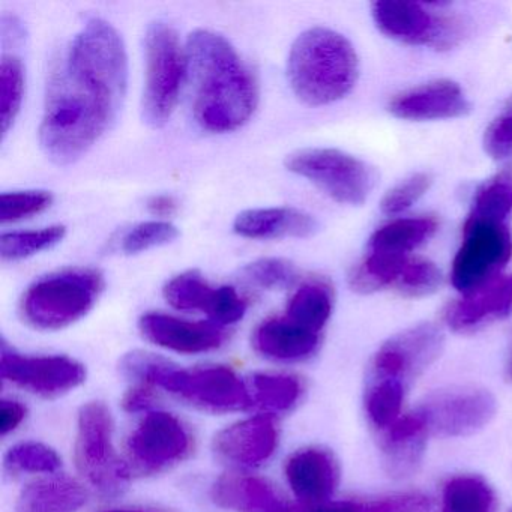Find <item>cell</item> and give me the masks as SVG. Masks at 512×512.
Listing matches in <instances>:
<instances>
[{
	"mask_svg": "<svg viewBox=\"0 0 512 512\" xmlns=\"http://www.w3.org/2000/svg\"><path fill=\"white\" fill-rule=\"evenodd\" d=\"M128 88V56L115 26L91 19L53 65L40 125L43 151L76 163L115 124Z\"/></svg>",
	"mask_w": 512,
	"mask_h": 512,
	"instance_id": "1",
	"label": "cell"
},
{
	"mask_svg": "<svg viewBox=\"0 0 512 512\" xmlns=\"http://www.w3.org/2000/svg\"><path fill=\"white\" fill-rule=\"evenodd\" d=\"M187 82L193 115L200 128L223 134L250 121L259 104V85L235 47L212 31L188 37Z\"/></svg>",
	"mask_w": 512,
	"mask_h": 512,
	"instance_id": "2",
	"label": "cell"
},
{
	"mask_svg": "<svg viewBox=\"0 0 512 512\" xmlns=\"http://www.w3.org/2000/svg\"><path fill=\"white\" fill-rule=\"evenodd\" d=\"M359 61L344 35L328 28L302 32L287 58V79L293 94L311 107L328 106L355 88Z\"/></svg>",
	"mask_w": 512,
	"mask_h": 512,
	"instance_id": "3",
	"label": "cell"
},
{
	"mask_svg": "<svg viewBox=\"0 0 512 512\" xmlns=\"http://www.w3.org/2000/svg\"><path fill=\"white\" fill-rule=\"evenodd\" d=\"M121 370L128 379L158 386L206 412H239L254 406L245 383L227 367L184 370L160 356L137 350L122 358Z\"/></svg>",
	"mask_w": 512,
	"mask_h": 512,
	"instance_id": "4",
	"label": "cell"
},
{
	"mask_svg": "<svg viewBox=\"0 0 512 512\" xmlns=\"http://www.w3.org/2000/svg\"><path fill=\"white\" fill-rule=\"evenodd\" d=\"M106 287L95 268H65L31 284L20 301V316L32 328L58 331L83 319Z\"/></svg>",
	"mask_w": 512,
	"mask_h": 512,
	"instance_id": "5",
	"label": "cell"
},
{
	"mask_svg": "<svg viewBox=\"0 0 512 512\" xmlns=\"http://www.w3.org/2000/svg\"><path fill=\"white\" fill-rule=\"evenodd\" d=\"M146 79L142 113L146 124L163 127L172 118L187 82V53L169 23L154 22L145 34Z\"/></svg>",
	"mask_w": 512,
	"mask_h": 512,
	"instance_id": "6",
	"label": "cell"
},
{
	"mask_svg": "<svg viewBox=\"0 0 512 512\" xmlns=\"http://www.w3.org/2000/svg\"><path fill=\"white\" fill-rule=\"evenodd\" d=\"M74 457L80 475L103 497H116L127 487L130 469L113 448V418L103 403H88L77 419Z\"/></svg>",
	"mask_w": 512,
	"mask_h": 512,
	"instance_id": "7",
	"label": "cell"
},
{
	"mask_svg": "<svg viewBox=\"0 0 512 512\" xmlns=\"http://www.w3.org/2000/svg\"><path fill=\"white\" fill-rule=\"evenodd\" d=\"M284 166L341 205L361 206L377 181L373 167L338 149H301L287 155Z\"/></svg>",
	"mask_w": 512,
	"mask_h": 512,
	"instance_id": "8",
	"label": "cell"
},
{
	"mask_svg": "<svg viewBox=\"0 0 512 512\" xmlns=\"http://www.w3.org/2000/svg\"><path fill=\"white\" fill-rule=\"evenodd\" d=\"M512 257V238L506 224L467 218L463 242L452 263V286L466 296L500 277Z\"/></svg>",
	"mask_w": 512,
	"mask_h": 512,
	"instance_id": "9",
	"label": "cell"
},
{
	"mask_svg": "<svg viewBox=\"0 0 512 512\" xmlns=\"http://www.w3.org/2000/svg\"><path fill=\"white\" fill-rule=\"evenodd\" d=\"M443 344V332L431 323L406 329L377 350L371 361L370 379L400 380L409 386L439 358Z\"/></svg>",
	"mask_w": 512,
	"mask_h": 512,
	"instance_id": "10",
	"label": "cell"
},
{
	"mask_svg": "<svg viewBox=\"0 0 512 512\" xmlns=\"http://www.w3.org/2000/svg\"><path fill=\"white\" fill-rule=\"evenodd\" d=\"M2 377L19 388L44 398H56L76 389L86 380V368L67 356H28L2 343Z\"/></svg>",
	"mask_w": 512,
	"mask_h": 512,
	"instance_id": "11",
	"label": "cell"
},
{
	"mask_svg": "<svg viewBox=\"0 0 512 512\" xmlns=\"http://www.w3.org/2000/svg\"><path fill=\"white\" fill-rule=\"evenodd\" d=\"M371 16L386 37L413 46L451 47L460 38V23L433 16L418 2H374Z\"/></svg>",
	"mask_w": 512,
	"mask_h": 512,
	"instance_id": "12",
	"label": "cell"
},
{
	"mask_svg": "<svg viewBox=\"0 0 512 512\" xmlns=\"http://www.w3.org/2000/svg\"><path fill=\"white\" fill-rule=\"evenodd\" d=\"M430 434L460 437L484 428L496 415V398L479 388H452L431 395L419 407Z\"/></svg>",
	"mask_w": 512,
	"mask_h": 512,
	"instance_id": "13",
	"label": "cell"
},
{
	"mask_svg": "<svg viewBox=\"0 0 512 512\" xmlns=\"http://www.w3.org/2000/svg\"><path fill=\"white\" fill-rule=\"evenodd\" d=\"M193 437L181 419L172 413L151 412L128 437L131 461L145 472H158L184 460Z\"/></svg>",
	"mask_w": 512,
	"mask_h": 512,
	"instance_id": "14",
	"label": "cell"
},
{
	"mask_svg": "<svg viewBox=\"0 0 512 512\" xmlns=\"http://www.w3.org/2000/svg\"><path fill=\"white\" fill-rule=\"evenodd\" d=\"M139 329L155 346L184 355L211 352L223 346L226 332L214 322H190L164 313H146L140 317Z\"/></svg>",
	"mask_w": 512,
	"mask_h": 512,
	"instance_id": "15",
	"label": "cell"
},
{
	"mask_svg": "<svg viewBox=\"0 0 512 512\" xmlns=\"http://www.w3.org/2000/svg\"><path fill=\"white\" fill-rule=\"evenodd\" d=\"M388 110L404 121H442L466 116L470 103L458 83L443 79L395 95Z\"/></svg>",
	"mask_w": 512,
	"mask_h": 512,
	"instance_id": "16",
	"label": "cell"
},
{
	"mask_svg": "<svg viewBox=\"0 0 512 512\" xmlns=\"http://www.w3.org/2000/svg\"><path fill=\"white\" fill-rule=\"evenodd\" d=\"M277 445L278 428L271 416H256L230 425L214 439L215 454L239 466L265 463Z\"/></svg>",
	"mask_w": 512,
	"mask_h": 512,
	"instance_id": "17",
	"label": "cell"
},
{
	"mask_svg": "<svg viewBox=\"0 0 512 512\" xmlns=\"http://www.w3.org/2000/svg\"><path fill=\"white\" fill-rule=\"evenodd\" d=\"M286 479L304 505H320L334 494L340 479L337 460L322 448L296 452L286 463Z\"/></svg>",
	"mask_w": 512,
	"mask_h": 512,
	"instance_id": "18",
	"label": "cell"
},
{
	"mask_svg": "<svg viewBox=\"0 0 512 512\" xmlns=\"http://www.w3.org/2000/svg\"><path fill=\"white\" fill-rule=\"evenodd\" d=\"M511 311L512 275H506L449 304L445 322L452 331L470 332L493 320L505 319Z\"/></svg>",
	"mask_w": 512,
	"mask_h": 512,
	"instance_id": "19",
	"label": "cell"
},
{
	"mask_svg": "<svg viewBox=\"0 0 512 512\" xmlns=\"http://www.w3.org/2000/svg\"><path fill=\"white\" fill-rule=\"evenodd\" d=\"M233 230L248 239L310 238L319 223L301 209L259 208L236 215Z\"/></svg>",
	"mask_w": 512,
	"mask_h": 512,
	"instance_id": "20",
	"label": "cell"
},
{
	"mask_svg": "<svg viewBox=\"0 0 512 512\" xmlns=\"http://www.w3.org/2000/svg\"><path fill=\"white\" fill-rule=\"evenodd\" d=\"M320 334L293 322L287 316L271 317L257 326L253 346L274 361H302L316 352Z\"/></svg>",
	"mask_w": 512,
	"mask_h": 512,
	"instance_id": "21",
	"label": "cell"
},
{
	"mask_svg": "<svg viewBox=\"0 0 512 512\" xmlns=\"http://www.w3.org/2000/svg\"><path fill=\"white\" fill-rule=\"evenodd\" d=\"M212 499L223 508L236 512H283L287 503L277 491L256 476H221L212 487Z\"/></svg>",
	"mask_w": 512,
	"mask_h": 512,
	"instance_id": "22",
	"label": "cell"
},
{
	"mask_svg": "<svg viewBox=\"0 0 512 512\" xmlns=\"http://www.w3.org/2000/svg\"><path fill=\"white\" fill-rule=\"evenodd\" d=\"M86 503V491L65 476L32 482L20 494L16 512H77Z\"/></svg>",
	"mask_w": 512,
	"mask_h": 512,
	"instance_id": "23",
	"label": "cell"
},
{
	"mask_svg": "<svg viewBox=\"0 0 512 512\" xmlns=\"http://www.w3.org/2000/svg\"><path fill=\"white\" fill-rule=\"evenodd\" d=\"M164 298L176 310L202 311L217 322L224 299V286L212 287L199 271L176 275L164 286Z\"/></svg>",
	"mask_w": 512,
	"mask_h": 512,
	"instance_id": "24",
	"label": "cell"
},
{
	"mask_svg": "<svg viewBox=\"0 0 512 512\" xmlns=\"http://www.w3.org/2000/svg\"><path fill=\"white\" fill-rule=\"evenodd\" d=\"M437 227L439 224L433 217L398 218L371 235L368 251L410 256L436 233Z\"/></svg>",
	"mask_w": 512,
	"mask_h": 512,
	"instance_id": "25",
	"label": "cell"
},
{
	"mask_svg": "<svg viewBox=\"0 0 512 512\" xmlns=\"http://www.w3.org/2000/svg\"><path fill=\"white\" fill-rule=\"evenodd\" d=\"M334 310V290L325 280H310L298 287L287 304L286 314L293 322L320 334Z\"/></svg>",
	"mask_w": 512,
	"mask_h": 512,
	"instance_id": "26",
	"label": "cell"
},
{
	"mask_svg": "<svg viewBox=\"0 0 512 512\" xmlns=\"http://www.w3.org/2000/svg\"><path fill=\"white\" fill-rule=\"evenodd\" d=\"M409 260L410 256L401 254L368 251L367 256L350 271V287L362 295L377 292L385 287H394Z\"/></svg>",
	"mask_w": 512,
	"mask_h": 512,
	"instance_id": "27",
	"label": "cell"
},
{
	"mask_svg": "<svg viewBox=\"0 0 512 512\" xmlns=\"http://www.w3.org/2000/svg\"><path fill=\"white\" fill-rule=\"evenodd\" d=\"M512 212V172L505 170L485 182L473 197L472 220L505 224Z\"/></svg>",
	"mask_w": 512,
	"mask_h": 512,
	"instance_id": "28",
	"label": "cell"
},
{
	"mask_svg": "<svg viewBox=\"0 0 512 512\" xmlns=\"http://www.w3.org/2000/svg\"><path fill=\"white\" fill-rule=\"evenodd\" d=\"M494 493L478 476H457L443 488V512H493Z\"/></svg>",
	"mask_w": 512,
	"mask_h": 512,
	"instance_id": "29",
	"label": "cell"
},
{
	"mask_svg": "<svg viewBox=\"0 0 512 512\" xmlns=\"http://www.w3.org/2000/svg\"><path fill=\"white\" fill-rule=\"evenodd\" d=\"M406 389L400 380H370L365 394V409L377 428H389L400 419Z\"/></svg>",
	"mask_w": 512,
	"mask_h": 512,
	"instance_id": "30",
	"label": "cell"
},
{
	"mask_svg": "<svg viewBox=\"0 0 512 512\" xmlns=\"http://www.w3.org/2000/svg\"><path fill=\"white\" fill-rule=\"evenodd\" d=\"M25 86L26 71L22 59L16 55H4L0 65V121L4 136L22 109Z\"/></svg>",
	"mask_w": 512,
	"mask_h": 512,
	"instance_id": "31",
	"label": "cell"
},
{
	"mask_svg": "<svg viewBox=\"0 0 512 512\" xmlns=\"http://www.w3.org/2000/svg\"><path fill=\"white\" fill-rule=\"evenodd\" d=\"M65 235H67V227L62 224L38 230L4 233L0 238V256L7 262L28 259L41 251L55 247L62 242Z\"/></svg>",
	"mask_w": 512,
	"mask_h": 512,
	"instance_id": "32",
	"label": "cell"
},
{
	"mask_svg": "<svg viewBox=\"0 0 512 512\" xmlns=\"http://www.w3.org/2000/svg\"><path fill=\"white\" fill-rule=\"evenodd\" d=\"M253 401L265 410H289L301 397L302 386L287 374H254L251 377Z\"/></svg>",
	"mask_w": 512,
	"mask_h": 512,
	"instance_id": "33",
	"label": "cell"
},
{
	"mask_svg": "<svg viewBox=\"0 0 512 512\" xmlns=\"http://www.w3.org/2000/svg\"><path fill=\"white\" fill-rule=\"evenodd\" d=\"M58 452L43 443L26 442L13 446L5 455V469L10 473H55L61 469Z\"/></svg>",
	"mask_w": 512,
	"mask_h": 512,
	"instance_id": "34",
	"label": "cell"
},
{
	"mask_svg": "<svg viewBox=\"0 0 512 512\" xmlns=\"http://www.w3.org/2000/svg\"><path fill=\"white\" fill-rule=\"evenodd\" d=\"M242 278L247 283L260 289H286L298 280V268L289 260L266 257L256 262L248 263L241 271Z\"/></svg>",
	"mask_w": 512,
	"mask_h": 512,
	"instance_id": "35",
	"label": "cell"
},
{
	"mask_svg": "<svg viewBox=\"0 0 512 512\" xmlns=\"http://www.w3.org/2000/svg\"><path fill=\"white\" fill-rule=\"evenodd\" d=\"M442 284V272L433 262L421 257H410L395 289L407 298H424L433 295Z\"/></svg>",
	"mask_w": 512,
	"mask_h": 512,
	"instance_id": "36",
	"label": "cell"
},
{
	"mask_svg": "<svg viewBox=\"0 0 512 512\" xmlns=\"http://www.w3.org/2000/svg\"><path fill=\"white\" fill-rule=\"evenodd\" d=\"M179 230L170 221L152 220L131 227L121 239V250L125 254H139L151 248L170 244L178 239Z\"/></svg>",
	"mask_w": 512,
	"mask_h": 512,
	"instance_id": "37",
	"label": "cell"
},
{
	"mask_svg": "<svg viewBox=\"0 0 512 512\" xmlns=\"http://www.w3.org/2000/svg\"><path fill=\"white\" fill-rule=\"evenodd\" d=\"M53 194L46 190L10 191L0 196V223L13 224L41 214L52 206Z\"/></svg>",
	"mask_w": 512,
	"mask_h": 512,
	"instance_id": "38",
	"label": "cell"
},
{
	"mask_svg": "<svg viewBox=\"0 0 512 512\" xmlns=\"http://www.w3.org/2000/svg\"><path fill=\"white\" fill-rule=\"evenodd\" d=\"M428 434L412 437V439L385 442L383 455L389 476L404 478L413 475L422 461Z\"/></svg>",
	"mask_w": 512,
	"mask_h": 512,
	"instance_id": "39",
	"label": "cell"
},
{
	"mask_svg": "<svg viewBox=\"0 0 512 512\" xmlns=\"http://www.w3.org/2000/svg\"><path fill=\"white\" fill-rule=\"evenodd\" d=\"M431 184L433 178L428 173H416L391 188L383 197L380 208L388 215L401 214L412 208L430 190Z\"/></svg>",
	"mask_w": 512,
	"mask_h": 512,
	"instance_id": "40",
	"label": "cell"
},
{
	"mask_svg": "<svg viewBox=\"0 0 512 512\" xmlns=\"http://www.w3.org/2000/svg\"><path fill=\"white\" fill-rule=\"evenodd\" d=\"M484 149L497 161L512 154V98L485 130Z\"/></svg>",
	"mask_w": 512,
	"mask_h": 512,
	"instance_id": "41",
	"label": "cell"
},
{
	"mask_svg": "<svg viewBox=\"0 0 512 512\" xmlns=\"http://www.w3.org/2000/svg\"><path fill=\"white\" fill-rule=\"evenodd\" d=\"M364 512H430L431 503L424 494L410 493L362 503Z\"/></svg>",
	"mask_w": 512,
	"mask_h": 512,
	"instance_id": "42",
	"label": "cell"
},
{
	"mask_svg": "<svg viewBox=\"0 0 512 512\" xmlns=\"http://www.w3.org/2000/svg\"><path fill=\"white\" fill-rule=\"evenodd\" d=\"M26 418V407L16 400H2L0 404V434L13 433Z\"/></svg>",
	"mask_w": 512,
	"mask_h": 512,
	"instance_id": "43",
	"label": "cell"
},
{
	"mask_svg": "<svg viewBox=\"0 0 512 512\" xmlns=\"http://www.w3.org/2000/svg\"><path fill=\"white\" fill-rule=\"evenodd\" d=\"M283 512H364V505L352 500H343V502H326L320 505H287Z\"/></svg>",
	"mask_w": 512,
	"mask_h": 512,
	"instance_id": "44",
	"label": "cell"
},
{
	"mask_svg": "<svg viewBox=\"0 0 512 512\" xmlns=\"http://www.w3.org/2000/svg\"><path fill=\"white\" fill-rule=\"evenodd\" d=\"M154 394H152L149 386L140 385L136 388H131L127 394L124 395V409L130 413L143 412L148 410L154 404Z\"/></svg>",
	"mask_w": 512,
	"mask_h": 512,
	"instance_id": "45",
	"label": "cell"
},
{
	"mask_svg": "<svg viewBox=\"0 0 512 512\" xmlns=\"http://www.w3.org/2000/svg\"><path fill=\"white\" fill-rule=\"evenodd\" d=\"M146 208H148L149 214L167 221L166 218L173 217L178 212L179 202L172 194H155V196L149 197Z\"/></svg>",
	"mask_w": 512,
	"mask_h": 512,
	"instance_id": "46",
	"label": "cell"
},
{
	"mask_svg": "<svg viewBox=\"0 0 512 512\" xmlns=\"http://www.w3.org/2000/svg\"><path fill=\"white\" fill-rule=\"evenodd\" d=\"M505 377L508 382H512V355L511 358H509L508 365H506Z\"/></svg>",
	"mask_w": 512,
	"mask_h": 512,
	"instance_id": "47",
	"label": "cell"
},
{
	"mask_svg": "<svg viewBox=\"0 0 512 512\" xmlns=\"http://www.w3.org/2000/svg\"><path fill=\"white\" fill-rule=\"evenodd\" d=\"M107 512H146L142 511V509H112V511Z\"/></svg>",
	"mask_w": 512,
	"mask_h": 512,
	"instance_id": "48",
	"label": "cell"
},
{
	"mask_svg": "<svg viewBox=\"0 0 512 512\" xmlns=\"http://www.w3.org/2000/svg\"><path fill=\"white\" fill-rule=\"evenodd\" d=\"M509 512H512V509H511V511H509Z\"/></svg>",
	"mask_w": 512,
	"mask_h": 512,
	"instance_id": "49",
	"label": "cell"
}]
</instances>
